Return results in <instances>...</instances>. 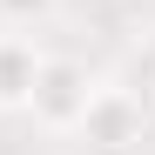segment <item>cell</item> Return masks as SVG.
Returning <instances> with one entry per match:
<instances>
[{
    "label": "cell",
    "mask_w": 155,
    "mask_h": 155,
    "mask_svg": "<svg viewBox=\"0 0 155 155\" xmlns=\"http://www.w3.org/2000/svg\"><path fill=\"white\" fill-rule=\"evenodd\" d=\"M0 14L7 20H34V14H47V0H0Z\"/></svg>",
    "instance_id": "277c9868"
},
{
    "label": "cell",
    "mask_w": 155,
    "mask_h": 155,
    "mask_svg": "<svg viewBox=\"0 0 155 155\" xmlns=\"http://www.w3.org/2000/svg\"><path fill=\"white\" fill-rule=\"evenodd\" d=\"M94 94V74L68 54H41V74H34V94H27V115L41 128H54V135H74V121H81Z\"/></svg>",
    "instance_id": "6da1fadb"
},
{
    "label": "cell",
    "mask_w": 155,
    "mask_h": 155,
    "mask_svg": "<svg viewBox=\"0 0 155 155\" xmlns=\"http://www.w3.org/2000/svg\"><path fill=\"white\" fill-rule=\"evenodd\" d=\"M74 135H81L88 148H108V155H128V148L142 142V101L128 94V88H101V81H94V94H88L81 121H74Z\"/></svg>",
    "instance_id": "7a4b0ae2"
},
{
    "label": "cell",
    "mask_w": 155,
    "mask_h": 155,
    "mask_svg": "<svg viewBox=\"0 0 155 155\" xmlns=\"http://www.w3.org/2000/svg\"><path fill=\"white\" fill-rule=\"evenodd\" d=\"M34 74H41V47L27 34H0V108H27L34 94Z\"/></svg>",
    "instance_id": "3957f363"
}]
</instances>
